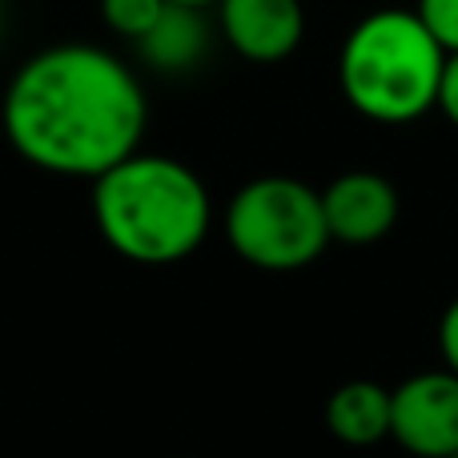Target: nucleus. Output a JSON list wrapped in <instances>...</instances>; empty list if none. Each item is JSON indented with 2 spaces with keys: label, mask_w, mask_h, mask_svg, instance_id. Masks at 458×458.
<instances>
[{
  "label": "nucleus",
  "mask_w": 458,
  "mask_h": 458,
  "mask_svg": "<svg viewBox=\"0 0 458 458\" xmlns=\"http://www.w3.org/2000/svg\"><path fill=\"white\" fill-rule=\"evenodd\" d=\"M0 121L8 145L29 165L64 177H97L137 153L149 125V101L121 56L69 40L32 53L13 72Z\"/></svg>",
  "instance_id": "1"
},
{
  "label": "nucleus",
  "mask_w": 458,
  "mask_h": 458,
  "mask_svg": "<svg viewBox=\"0 0 458 458\" xmlns=\"http://www.w3.org/2000/svg\"><path fill=\"white\" fill-rule=\"evenodd\" d=\"M93 217L121 258L174 266L201 250L214 225V201L190 165L137 149L93 177Z\"/></svg>",
  "instance_id": "2"
},
{
  "label": "nucleus",
  "mask_w": 458,
  "mask_h": 458,
  "mask_svg": "<svg viewBox=\"0 0 458 458\" xmlns=\"http://www.w3.org/2000/svg\"><path fill=\"white\" fill-rule=\"evenodd\" d=\"M446 48L414 8H378L346 32L338 85L346 105L378 125H411L438 109Z\"/></svg>",
  "instance_id": "3"
},
{
  "label": "nucleus",
  "mask_w": 458,
  "mask_h": 458,
  "mask_svg": "<svg viewBox=\"0 0 458 458\" xmlns=\"http://www.w3.org/2000/svg\"><path fill=\"white\" fill-rule=\"evenodd\" d=\"M225 242L242 261L269 274H293L330 245L322 193L285 174L253 177L225 209Z\"/></svg>",
  "instance_id": "4"
},
{
  "label": "nucleus",
  "mask_w": 458,
  "mask_h": 458,
  "mask_svg": "<svg viewBox=\"0 0 458 458\" xmlns=\"http://www.w3.org/2000/svg\"><path fill=\"white\" fill-rule=\"evenodd\" d=\"M390 438L414 458H451L458 451V374L419 370L390 390Z\"/></svg>",
  "instance_id": "5"
},
{
  "label": "nucleus",
  "mask_w": 458,
  "mask_h": 458,
  "mask_svg": "<svg viewBox=\"0 0 458 458\" xmlns=\"http://www.w3.org/2000/svg\"><path fill=\"white\" fill-rule=\"evenodd\" d=\"M214 8L229 48L253 64L285 61L306 37L301 0H217Z\"/></svg>",
  "instance_id": "6"
},
{
  "label": "nucleus",
  "mask_w": 458,
  "mask_h": 458,
  "mask_svg": "<svg viewBox=\"0 0 458 458\" xmlns=\"http://www.w3.org/2000/svg\"><path fill=\"white\" fill-rule=\"evenodd\" d=\"M322 214L330 225V242L374 245L398 222V190L374 169H350L322 190Z\"/></svg>",
  "instance_id": "7"
},
{
  "label": "nucleus",
  "mask_w": 458,
  "mask_h": 458,
  "mask_svg": "<svg viewBox=\"0 0 458 458\" xmlns=\"http://www.w3.org/2000/svg\"><path fill=\"white\" fill-rule=\"evenodd\" d=\"M209 21L206 8L190 4H165L161 21L137 40V53L145 64H153L157 72H190L206 61L209 53Z\"/></svg>",
  "instance_id": "8"
},
{
  "label": "nucleus",
  "mask_w": 458,
  "mask_h": 458,
  "mask_svg": "<svg viewBox=\"0 0 458 458\" xmlns=\"http://www.w3.org/2000/svg\"><path fill=\"white\" fill-rule=\"evenodd\" d=\"M326 427L346 446H378L390 438V390L370 378L338 386L326 398Z\"/></svg>",
  "instance_id": "9"
},
{
  "label": "nucleus",
  "mask_w": 458,
  "mask_h": 458,
  "mask_svg": "<svg viewBox=\"0 0 458 458\" xmlns=\"http://www.w3.org/2000/svg\"><path fill=\"white\" fill-rule=\"evenodd\" d=\"M165 4L169 0H101V21L109 24L117 37L137 45V40L161 21Z\"/></svg>",
  "instance_id": "10"
},
{
  "label": "nucleus",
  "mask_w": 458,
  "mask_h": 458,
  "mask_svg": "<svg viewBox=\"0 0 458 458\" xmlns=\"http://www.w3.org/2000/svg\"><path fill=\"white\" fill-rule=\"evenodd\" d=\"M414 13L430 29V37L446 48V56L458 53V0H419Z\"/></svg>",
  "instance_id": "11"
},
{
  "label": "nucleus",
  "mask_w": 458,
  "mask_h": 458,
  "mask_svg": "<svg viewBox=\"0 0 458 458\" xmlns=\"http://www.w3.org/2000/svg\"><path fill=\"white\" fill-rule=\"evenodd\" d=\"M438 354H443V366L458 374V298L443 310V322H438Z\"/></svg>",
  "instance_id": "12"
},
{
  "label": "nucleus",
  "mask_w": 458,
  "mask_h": 458,
  "mask_svg": "<svg viewBox=\"0 0 458 458\" xmlns=\"http://www.w3.org/2000/svg\"><path fill=\"white\" fill-rule=\"evenodd\" d=\"M438 113L458 129V53L446 56L443 85H438Z\"/></svg>",
  "instance_id": "13"
},
{
  "label": "nucleus",
  "mask_w": 458,
  "mask_h": 458,
  "mask_svg": "<svg viewBox=\"0 0 458 458\" xmlns=\"http://www.w3.org/2000/svg\"><path fill=\"white\" fill-rule=\"evenodd\" d=\"M169 4H190V8H214L217 0H169Z\"/></svg>",
  "instance_id": "14"
},
{
  "label": "nucleus",
  "mask_w": 458,
  "mask_h": 458,
  "mask_svg": "<svg viewBox=\"0 0 458 458\" xmlns=\"http://www.w3.org/2000/svg\"><path fill=\"white\" fill-rule=\"evenodd\" d=\"M0 24H4V0H0Z\"/></svg>",
  "instance_id": "15"
},
{
  "label": "nucleus",
  "mask_w": 458,
  "mask_h": 458,
  "mask_svg": "<svg viewBox=\"0 0 458 458\" xmlns=\"http://www.w3.org/2000/svg\"><path fill=\"white\" fill-rule=\"evenodd\" d=\"M451 458H458V451H454V454H451Z\"/></svg>",
  "instance_id": "16"
}]
</instances>
